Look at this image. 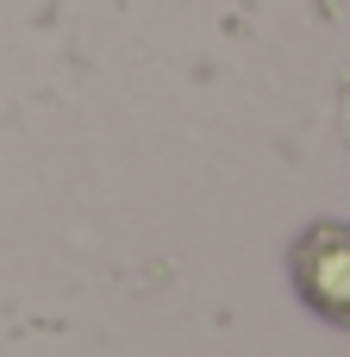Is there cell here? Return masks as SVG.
I'll list each match as a JSON object with an SVG mask.
<instances>
[{
  "label": "cell",
  "mask_w": 350,
  "mask_h": 357,
  "mask_svg": "<svg viewBox=\"0 0 350 357\" xmlns=\"http://www.w3.org/2000/svg\"><path fill=\"white\" fill-rule=\"evenodd\" d=\"M294 282H301V301L313 314L350 326V226L307 232V245L294 251Z\"/></svg>",
  "instance_id": "cell-1"
}]
</instances>
